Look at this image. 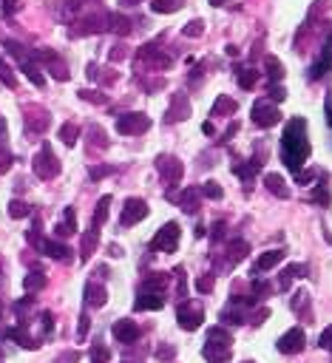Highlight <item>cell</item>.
<instances>
[{
  "mask_svg": "<svg viewBox=\"0 0 332 363\" xmlns=\"http://www.w3.org/2000/svg\"><path fill=\"white\" fill-rule=\"evenodd\" d=\"M310 153V139H307V122L304 119H289L287 122V131L281 136V159L289 171H296L304 165Z\"/></svg>",
  "mask_w": 332,
  "mask_h": 363,
  "instance_id": "cell-1",
  "label": "cell"
},
{
  "mask_svg": "<svg viewBox=\"0 0 332 363\" xmlns=\"http://www.w3.org/2000/svg\"><path fill=\"white\" fill-rule=\"evenodd\" d=\"M176 244H179V224H176V221H168L165 227L153 235L151 247L153 250H162V253H174Z\"/></svg>",
  "mask_w": 332,
  "mask_h": 363,
  "instance_id": "cell-2",
  "label": "cell"
},
{
  "mask_svg": "<svg viewBox=\"0 0 332 363\" xmlns=\"http://www.w3.org/2000/svg\"><path fill=\"white\" fill-rule=\"evenodd\" d=\"M34 173L40 179H51V176H57L60 173V162H57V156L51 153L49 145H43V150L34 156Z\"/></svg>",
  "mask_w": 332,
  "mask_h": 363,
  "instance_id": "cell-3",
  "label": "cell"
},
{
  "mask_svg": "<svg viewBox=\"0 0 332 363\" xmlns=\"http://www.w3.org/2000/svg\"><path fill=\"white\" fill-rule=\"evenodd\" d=\"M148 128H151V116H145V114H125L116 119V131H119V134H128V136L145 134Z\"/></svg>",
  "mask_w": 332,
  "mask_h": 363,
  "instance_id": "cell-4",
  "label": "cell"
},
{
  "mask_svg": "<svg viewBox=\"0 0 332 363\" xmlns=\"http://www.w3.org/2000/svg\"><path fill=\"white\" fill-rule=\"evenodd\" d=\"M278 119H281L278 108L270 105L267 100H264V102H256V105H253V122H256V125H261V128H273Z\"/></svg>",
  "mask_w": 332,
  "mask_h": 363,
  "instance_id": "cell-5",
  "label": "cell"
},
{
  "mask_svg": "<svg viewBox=\"0 0 332 363\" xmlns=\"http://www.w3.org/2000/svg\"><path fill=\"white\" fill-rule=\"evenodd\" d=\"M148 216V205L142 199H128L125 201V210H122V227H134L137 221H142Z\"/></svg>",
  "mask_w": 332,
  "mask_h": 363,
  "instance_id": "cell-6",
  "label": "cell"
},
{
  "mask_svg": "<svg viewBox=\"0 0 332 363\" xmlns=\"http://www.w3.org/2000/svg\"><path fill=\"white\" fill-rule=\"evenodd\" d=\"M108 29V15L105 12H94V15H86L79 20V34H100V31Z\"/></svg>",
  "mask_w": 332,
  "mask_h": 363,
  "instance_id": "cell-7",
  "label": "cell"
},
{
  "mask_svg": "<svg viewBox=\"0 0 332 363\" xmlns=\"http://www.w3.org/2000/svg\"><path fill=\"white\" fill-rule=\"evenodd\" d=\"M326 71H332V34L326 37L324 43V51H321V57L315 60V65L310 68V79H321Z\"/></svg>",
  "mask_w": 332,
  "mask_h": 363,
  "instance_id": "cell-8",
  "label": "cell"
},
{
  "mask_svg": "<svg viewBox=\"0 0 332 363\" xmlns=\"http://www.w3.org/2000/svg\"><path fill=\"white\" fill-rule=\"evenodd\" d=\"M304 341H307V338H304V329H289L287 335H284L281 341H278V352H287V355H296V352H301L304 349Z\"/></svg>",
  "mask_w": 332,
  "mask_h": 363,
  "instance_id": "cell-9",
  "label": "cell"
},
{
  "mask_svg": "<svg viewBox=\"0 0 332 363\" xmlns=\"http://www.w3.org/2000/svg\"><path fill=\"white\" fill-rule=\"evenodd\" d=\"M179 327L182 329H196V327H202V309L193 304H182L179 306Z\"/></svg>",
  "mask_w": 332,
  "mask_h": 363,
  "instance_id": "cell-10",
  "label": "cell"
},
{
  "mask_svg": "<svg viewBox=\"0 0 332 363\" xmlns=\"http://www.w3.org/2000/svg\"><path fill=\"white\" fill-rule=\"evenodd\" d=\"M114 338L122 343H134L139 338V327L134 320H116L114 324Z\"/></svg>",
  "mask_w": 332,
  "mask_h": 363,
  "instance_id": "cell-11",
  "label": "cell"
},
{
  "mask_svg": "<svg viewBox=\"0 0 332 363\" xmlns=\"http://www.w3.org/2000/svg\"><path fill=\"white\" fill-rule=\"evenodd\" d=\"M134 306H137L139 312H142V309H162V306H165V298H162V292H148V290H142Z\"/></svg>",
  "mask_w": 332,
  "mask_h": 363,
  "instance_id": "cell-12",
  "label": "cell"
},
{
  "mask_svg": "<svg viewBox=\"0 0 332 363\" xmlns=\"http://www.w3.org/2000/svg\"><path fill=\"white\" fill-rule=\"evenodd\" d=\"M156 165H159V171L165 173L168 182H174V185H176V182L182 179V162H179V159H165V156H159Z\"/></svg>",
  "mask_w": 332,
  "mask_h": 363,
  "instance_id": "cell-13",
  "label": "cell"
},
{
  "mask_svg": "<svg viewBox=\"0 0 332 363\" xmlns=\"http://www.w3.org/2000/svg\"><path fill=\"white\" fill-rule=\"evenodd\" d=\"M281 261H284V250H270V253H264V256L256 261V272H267Z\"/></svg>",
  "mask_w": 332,
  "mask_h": 363,
  "instance_id": "cell-14",
  "label": "cell"
},
{
  "mask_svg": "<svg viewBox=\"0 0 332 363\" xmlns=\"http://www.w3.org/2000/svg\"><path fill=\"white\" fill-rule=\"evenodd\" d=\"M97 241H100V230L91 227L86 235H82V244H79V256H82V261H88V258H91V253L97 250Z\"/></svg>",
  "mask_w": 332,
  "mask_h": 363,
  "instance_id": "cell-15",
  "label": "cell"
},
{
  "mask_svg": "<svg viewBox=\"0 0 332 363\" xmlns=\"http://www.w3.org/2000/svg\"><path fill=\"white\" fill-rule=\"evenodd\" d=\"M105 298H108V292H105V287H102V284H97V281L86 284V301L91 306H102V304H105Z\"/></svg>",
  "mask_w": 332,
  "mask_h": 363,
  "instance_id": "cell-16",
  "label": "cell"
},
{
  "mask_svg": "<svg viewBox=\"0 0 332 363\" xmlns=\"http://www.w3.org/2000/svg\"><path fill=\"white\" fill-rule=\"evenodd\" d=\"M264 185H267V190L273 193V196H278V199H287L289 196L287 185H284V179L278 176V173H267V176H264Z\"/></svg>",
  "mask_w": 332,
  "mask_h": 363,
  "instance_id": "cell-17",
  "label": "cell"
},
{
  "mask_svg": "<svg viewBox=\"0 0 332 363\" xmlns=\"http://www.w3.org/2000/svg\"><path fill=\"white\" fill-rule=\"evenodd\" d=\"M108 29L114 34L125 37V34H131V20L125 15H119V12H114V15H108Z\"/></svg>",
  "mask_w": 332,
  "mask_h": 363,
  "instance_id": "cell-18",
  "label": "cell"
},
{
  "mask_svg": "<svg viewBox=\"0 0 332 363\" xmlns=\"http://www.w3.org/2000/svg\"><path fill=\"white\" fill-rule=\"evenodd\" d=\"M185 6V0H151V12L156 15H174Z\"/></svg>",
  "mask_w": 332,
  "mask_h": 363,
  "instance_id": "cell-19",
  "label": "cell"
},
{
  "mask_svg": "<svg viewBox=\"0 0 332 363\" xmlns=\"http://www.w3.org/2000/svg\"><path fill=\"white\" fill-rule=\"evenodd\" d=\"M40 247H43V253L46 256H51V258H60V261H68V253H71V250L65 247V244H60V241H43L40 244Z\"/></svg>",
  "mask_w": 332,
  "mask_h": 363,
  "instance_id": "cell-20",
  "label": "cell"
},
{
  "mask_svg": "<svg viewBox=\"0 0 332 363\" xmlns=\"http://www.w3.org/2000/svg\"><path fill=\"white\" fill-rule=\"evenodd\" d=\"M190 116V105L185 100V94H176L174 105H171V119H188Z\"/></svg>",
  "mask_w": 332,
  "mask_h": 363,
  "instance_id": "cell-21",
  "label": "cell"
},
{
  "mask_svg": "<svg viewBox=\"0 0 332 363\" xmlns=\"http://www.w3.org/2000/svg\"><path fill=\"white\" fill-rule=\"evenodd\" d=\"M77 230V216H74L71 207H65L63 213V224H57V235H71Z\"/></svg>",
  "mask_w": 332,
  "mask_h": 363,
  "instance_id": "cell-22",
  "label": "cell"
},
{
  "mask_svg": "<svg viewBox=\"0 0 332 363\" xmlns=\"http://www.w3.org/2000/svg\"><path fill=\"white\" fill-rule=\"evenodd\" d=\"M264 71H267L270 79H281V77H284L281 60H278V57H267V60H264Z\"/></svg>",
  "mask_w": 332,
  "mask_h": 363,
  "instance_id": "cell-23",
  "label": "cell"
},
{
  "mask_svg": "<svg viewBox=\"0 0 332 363\" xmlns=\"http://www.w3.org/2000/svg\"><path fill=\"white\" fill-rule=\"evenodd\" d=\"M204 357H208L210 363H222V360L230 357V349L224 346V349H219V352H216V346H213V341H210L208 346H204Z\"/></svg>",
  "mask_w": 332,
  "mask_h": 363,
  "instance_id": "cell-24",
  "label": "cell"
},
{
  "mask_svg": "<svg viewBox=\"0 0 332 363\" xmlns=\"http://www.w3.org/2000/svg\"><path fill=\"white\" fill-rule=\"evenodd\" d=\"M23 71H26V77H29L37 88H43V86H46V77L40 74V68H37V65L31 63V60H26V63H23Z\"/></svg>",
  "mask_w": 332,
  "mask_h": 363,
  "instance_id": "cell-25",
  "label": "cell"
},
{
  "mask_svg": "<svg viewBox=\"0 0 332 363\" xmlns=\"http://www.w3.org/2000/svg\"><path fill=\"white\" fill-rule=\"evenodd\" d=\"M236 111V102L230 100V97H219L216 105H213V116H227Z\"/></svg>",
  "mask_w": 332,
  "mask_h": 363,
  "instance_id": "cell-26",
  "label": "cell"
},
{
  "mask_svg": "<svg viewBox=\"0 0 332 363\" xmlns=\"http://www.w3.org/2000/svg\"><path fill=\"white\" fill-rule=\"evenodd\" d=\"M108 205H111V196H102L97 201V210H94V227H100L102 221L108 219Z\"/></svg>",
  "mask_w": 332,
  "mask_h": 363,
  "instance_id": "cell-27",
  "label": "cell"
},
{
  "mask_svg": "<svg viewBox=\"0 0 332 363\" xmlns=\"http://www.w3.org/2000/svg\"><path fill=\"white\" fill-rule=\"evenodd\" d=\"M259 83V71L256 68H244V71H238V86L241 88H253Z\"/></svg>",
  "mask_w": 332,
  "mask_h": 363,
  "instance_id": "cell-28",
  "label": "cell"
},
{
  "mask_svg": "<svg viewBox=\"0 0 332 363\" xmlns=\"http://www.w3.org/2000/svg\"><path fill=\"white\" fill-rule=\"evenodd\" d=\"M77 134H79V128L74 125V122H65L63 128H60V139H63L65 145H74V142H77Z\"/></svg>",
  "mask_w": 332,
  "mask_h": 363,
  "instance_id": "cell-29",
  "label": "cell"
},
{
  "mask_svg": "<svg viewBox=\"0 0 332 363\" xmlns=\"http://www.w3.org/2000/svg\"><path fill=\"white\" fill-rule=\"evenodd\" d=\"M196 201H199V190H185V196H182V210H188V213H193L196 210Z\"/></svg>",
  "mask_w": 332,
  "mask_h": 363,
  "instance_id": "cell-30",
  "label": "cell"
},
{
  "mask_svg": "<svg viewBox=\"0 0 332 363\" xmlns=\"http://www.w3.org/2000/svg\"><path fill=\"white\" fill-rule=\"evenodd\" d=\"M9 216H12V219H26V216H29V205H26V201H12V205H9Z\"/></svg>",
  "mask_w": 332,
  "mask_h": 363,
  "instance_id": "cell-31",
  "label": "cell"
},
{
  "mask_svg": "<svg viewBox=\"0 0 332 363\" xmlns=\"http://www.w3.org/2000/svg\"><path fill=\"white\" fill-rule=\"evenodd\" d=\"M244 256H247V244H244V241H233V244H230V264L241 261Z\"/></svg>",
  "mask_w": 332,
  "mask_h": 363,
  "instance_id": "cell-32",
  "label": "cell"
},
{
  "mask_svg": "<svg viewBox=\"0 0 332 363\" xmlns=\"http://www.w3.org/2000/svg\"><path fill=\"white\" fill-rule=\"evenodd\" d=\"M46 284V275L43 272H29V275H26V290H40V287Z\"/></svg>",
  "mask_w": 332,
  "mask_h": 363,
  "instance_id": "cell-33",
  "label": "cell"
},
{
  "mask_svg": "<svg viewBox=\"0 0 332 363\" xmlns=\"http://www.w3.org/2000/svg\"><path fill=\"white\" fill-rule=\"evenodd\" d=\"M0 79H3V83H6L9 88H17V77L12 74V68H9V65L3 63V60H0Z\"/></svg>",
  "mask_w": 332,
  "mask_h": 363,
  "instance_id": "cell-34",
  "label": "cell"
},
{
  "mask_svg": "<svg viewBox=\"0 0 332 363\" xmlns=\"http://www.w3.org/2000/svg\"><path fill=\"white\" fill-rule=\"evenodd\" d=\"M256 168H259V162H253V165H236V168H233V173H236V176H241V179H250L256 173Z\"/></svg>",
  "mask_w": 332,
  "mask_h": 363,
  "instance_id": "cell-35",
  "label": "cell"
},
{
  "mask_svg": "<svg viewBox=\"0 0 332 363\" xmlns=\"http://www.w3.org/2000/svg\"><path fill=\"white\" fill-rule=\"evenodd\" d=\"M108 357H111V352L105 346H94L91 349V360L94 363H108Z\"/></svg>",
  "mask_w": 332,
  "mask_h": 363,
  "instance_id": "cell-36",
  "label": "cell"
},
{
  "mask_svg": "<svg viewBox=\"0 0 332 363\" xmlns=\"http://www.w3.org/2000/svg\"><path fill=\"white\" fill-rule=\"evenodd\" d=\"M204 31V23L202 20H190L188 26H185V37H199Z\"/></svg>",
  "mask_w": 332,
  "mask_h": 363,
  "instance_id": "cell-37",
  "label": "cell"
},
{
  "mask_svg": "<svg viewBox=\"0 0 332 363\" xmlns=\"http://www.w3.org/2000/svg\"><path fill=\"white\" fill-rule=\"evenodd\" d=\"M202 193L208 196V199H222V187H219L216 182H204Z\"/></svg>",
  "mask_w": 332,
  "mask_h": 363,
  "instance_id": "cell-38",
  "label": "cell"
},
{
  "mask_svg": "<svg viewBox=\"0 0 332 363\" xmlns=\"http://www.w3.org/2000/svg\"><path fill=\"white\" fill-rule=\"evenodd\" d=\"M165 281H168V278H165V275H156V278H148V281H145V290H153V292H159V290H162V287H165Z\"/></svg>",
  "mask_w": 332,
  "mask_h": 363,
  "instance_id": "cell-39",
  "label": "cell"
},
{
  "mask_svg": "<svg viewBox=\"0 0 332 363\" xmlns=\"http://www.w3.org/2000/svg\"><path fill=\"white\" fill-rule=\"evenodd\" d=\"M17 9H20V0H3V6H0V12H3V15H15Z\"/></svg>",
  "mask_w": 332,
  "mask_h": 363,
  "instance_id": "cell-40",
  "label": "cell"
},
{
  "mask_svg": "<svg viewBox=\"0 0 332 363\" xmlns=\"http://www.w3.org/2000/svg\"><path fill=\"white\" fill-rule=\"evenodd\" d=\"M210 341H222V343H230V335L224 332V329L213 327V329H210Z\"/></svg>",
  "mask_w": 332,
  "mask_h": 363,
  "instance_id": "cell-41",
  "label": "cell"
},
{
  "mask_svg": "<svg viewBox=\"0 0 332 363\" xmlns=\"http://www.w3.org/2000/svg\"><path fill=\"white\" fill-rule=\"evenodd\" d=\"M298 272H304V267H301V264H293V267H287V270H284L281 281H284V284H287L289 278H296V275H298Z\"/></svg>",
  "mask_w": 332,
  "mask_h": 363,
  "instance_id": "cell-42",
  "label": "cell"
},
{
  "mask_svg": "<svg viewBox=\"0 0 332 363\" xmlns=\"http://www.w3.org/2000/svg\"><path fill=\"white\" fill-rule=\"evenodd\" d=\"M196 290H199V292H210V290H213V278H210V275L199 278V281H196Z\"/></svg>",
  "mask_w": 332,
  "mask_h": 363,
  "instance_id": "cell-43",
  "label": "cell"
},
{
  "mask_svg": "<svg viewBox=\"0 0 332 363\" xmlns=\"http://www.w3.org/2000/svg\"><path fill=\"white\" fill-rule=\"evenodd\" d=\"M9 165H12V156H9L3 148H0V173H6V171H9Z\"/></svg>",
  "mask_w": 332,
  "mask_h": 363,
  "instance_id": "cell-44",
  "label": "cell"
},
{
  "mask_svg": "<svg viewBox=\"0 0 332 363\" xmlns=\"http://www.w3.org/2000/svg\"><path fill=\"white\" fill-rule=\"evenodd\" d=\"M321 346H324V349H332V327L324 329V335H321Z\"/></svg>",
  "mask_w": 332,
  "mask_h": 363,
  "instance_id": "cell-45",
  "label": "cell"
},
{
  "mask_svg": "<svg viewBox=\"0 0 332 363\" xmlns=\"http://www.w3.org/2000/svg\"><path fill=\"white\" fill-rule=\"evenodd\" d=\"M312 199H315V201H321V205H326V201H329V196H326L324 185H321V187H318V190H315V193H312Z\"/></svg>",
  "mask_w": 332,
  "mask_h": 363,
  "instance_id": "cell-46",
  "label": "cell"
},
{
  "mask_svg": "<svg viewBox=\"0 0 332 363\" xmlns=\"http://www.w3.org/2000/svg\"><path fill=\"white\" fill-rule=\"evenodd\" d=\"M270 94H273V97H270V100H273V102H281L284 97H287V91H284V88H278V86H275V88H273V91H270Z\"/></svg>",
  "mask_w": 332,
  "mask_h": 363,
  "instance_id": "cell-47",
  "label": "cell"
},
{
  "mask_svg": "<svg viewBox=\"0 0 332 363\" xmlns=\"http://www.w3.org/2000/svg\"><path fill=\"white\" fill-rule=\"evenodd\" d=\"M253 292H256V295H261V292H270V284H267V281H256V284H253Z\"/></svg>",
  "mask_w": 332,
  "mask_h": 363,
  "instance_id": "cell-48",
  "label": "cell"
},
{
  "mask_svg": "<svg viewBox=\"0 0 332 363\" xmlns=\"http://www.w3.org/2000/svg\"><path fill=\"white\" fill-rule=\"evenodd\" d=\"M125 57V46H114V51H111V60H122Z\"/></svg>",
  "mask_w": 332,
  "mask_h": 363,
  "instance_id": "cell-49",
  "label": "cell"
},
{
  "mask_svg": "<svg viewBox=\"0 0 332 363\" xmlns=\"http://www.w3.org/2000/svg\"><path fill=\"white\" fill-rule=\"evenodd\" d=\"M324 108H326V119H329V125H332V94H329V97H326Z\"/></svg>",
  "mask_w": 332,
  "mask_h": 363,
  "instance_id": "cell-50",
  "label": "cell"
},
{
  "mask_svg": "<svg viewBox=\"0 0 332 363\" xmlns=\"http://www.w3.org/2000/svg\"><path fill=\"white\" fill-rule=\"evenodd\" d=\"M105 173H111V168H94V171H91V176L100 179V176H105Z\"/></svg>",
  "mask_w": 332,
  "mask_h": 363,
  "instance_id": "cell-51",
  "label": "cell"
},
{
  "mask_svg": "<svg viewBox=\"0 0 332 363\" xmlns=\"http://www.w3.org/2000/svg\"><path fill=\"white\" fill-rule=\"evenodd\" d=\"M86 332H88V318L82 315V318H79V338H82Z\"/></svg>",
  "mask_w": 332,
  "mask_h": 363,
  "instance_id": "cell-52",
  "label": "cell"
},
{
  "mask_svg": "<svg viewBox=\"0 0 332 363\" xmlns=\"http://www.w3.org/2000/svg\"><path fill=\"white\" fill-rule=\"evenodd\" d=\"M108 253H111V256H114V258H119V256H122V250L116 247V244H111V247H108Z\"/></svg>",
  "mask_w": 332,
  "mask_h": 363,
  "instance_id": "cell-53",
  "label": "cell"
},
{
  "mask_svg": "<svg viewBox=\"0 0 332 363\" xmlns=\"http://www.w3.org/2000/svg\"><path fill=\"white\" fill-rule=\"evenodd\" d=\"M79 3H82V0H65V6H68V9H77Z\"/></svg>",
  "mask_w": 332,
  "mask_h": 363,
  "instance_id": "cell-54",
  "label": "cell"
},
{
  "mask_svg": "<svg viewBox=\"0 0 332 363\" xmlns=\"http://www.w3.org/2000/svg\"><path fill=\"white\" fill-rule=\"evenodd\" d=\"M122 3H128V6H137V3H142V0H122Z\"/></svg>",
  "mask_w": 332,
  "mask_h": 363,
  "instance_id": "cell-55",
  "label": "cell"
},
{
  "mask_svg": "<svg viewBox=\"0 0 332 363\" xmlns=\"http://www.w3.org/2000/svg\"><path fill=\"white\" fill-rule=\"evenodd\" d=\"M210 3H213V6H224V3H227V0H210Z\"/></svg>",
  "mask_w": 332,
  "mask_h": 363,
  "instance_id": "cell-56",
  "label": "cell"
},
{
  "mask_svg": "<svg viewBox=\"0 0 332 363\" xmlns=\"http://www.w3.org/2000/svg\"><path fill=\"white\" fill-rule=\"evenodd\" d=\"M0 264H3V261H0Z\"/></svg>",
  "mask_w": 332,
  "mask_h": 363,
  "instance_id": "cell-57",
  "label": "cell"
}]
</instances>
